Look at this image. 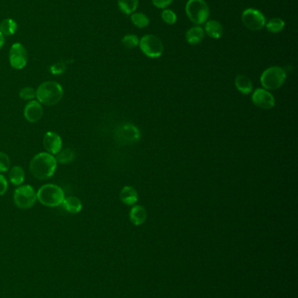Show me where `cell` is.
<instances>
[{
    "instance_id": "4316f807",
    "label": "cell",
    "mask_w": 298,
    "mask_h": 298,
    "mask_svg": "<svg viewBox=\"0 0 298 298\" xmlns=\"http://www.w3.org/2000/svg\"><path fill=\"white\" fill-rule=\"evenodd\" d=\"M19 97L25 100H32L36 97V90L31 87H25L19 91Z\"/></svg>"
},
{
    "instance_id": "5bb4252c",
    "label": "cell",
    "mask_w": 298,
    "mask_h": 298,
    "mask_svg": "<svg viewBox=\"0 0 298 298\" xmlns=\"http://www.w3.org/2000/svg\"><path fill=\"white\" fill-rule=\"evenodd\" d=\"M147 217V212L145 207L135 205L130 211V220L136 226L143 224Z\"/></svg>"
},
{
    "instance_id": "6da1fadb",
    "label": "cell",
    "mask_w": 298,
    "mask_h": 298,
    "mask_svg": "<svg viewBox=\"0 0 298 298\" xmlns=\"http://www.w3.org/2000/svg\"><path fill=\"white\" fill-rule=\"evenodd\" d=\"M29 169L32 176L36 179H49L56 171V159L47 152L39 153L31 160Z\"/></svg>"
},
{
    "instance_id": "ba28073f",
    "label": "cell",
    "mask_w": 298,
    "mask_h": 298,
    "mask_svg": "<svg viewBox=\"0 0 298 298\" xmlns=\"http://www.w3.org/2000/svg\"><path fill=\"white\" fill-rule=\"evenodd\" d=\"M242 23L247 28L252 31H259L266 24V18L259 10L249 8L242 12Z\"/></svg>"
},
{
    "instance_id": "cb8c5ba5",
    "label": "cell",
    "mask_w": 298,
    "mask_h": 298,
    "mask_svg": "<svg viewBox=\"0 0 298 298\" xmlns=\"http://www.w3.org/2000/svg\"><path fill=\"white\" fill-rule=\"evenodd\" d=\"M132 23L139 28H145L149 24V19L146 14L142 12H135L131 16Z\"/></svg>"
},
{
    "instance_id": "1f68e13d",
    "label": "cell",
    "mask_w": 298,
    "mask_h": 298,
    "mask_svg": "<svg viewBox=\"0 0 298 298\" xmlns=\"http://www.w3.org/2000/svg\"><path fill=\"white\" fill-rule=\"evenodd\" d=\"M4 35L0 32V49L2 48V46H4Z\"/></svg>"
},
{
    "instance_id": "7c38bea8",
    "label": "cell",
    "mask_w": 298,
    "mask_h": 298,
    "mask_svg": "<svg viewBox=\"0 0 298 298\" xmlns=\"http://www.w3.org/2000/svg\"><path fill=\"white\" fill-rule=\"evenodd\" d=\"M43 146L51 155H57L62 149V140L58 133L47 132L43 138Z\"/></svg>"
},
{
    "instance_id": "4dcf8cb0",
    "label": "cell",
    "mask_w": 298,
    "mask_h": 298,
    "mask_svg": "<svg viewBox=\"0 0 298 298\" xmlns=\"http://www.w3.org/2000/svg\"><path fill=\"white\" fill-rule=\"evenodd\" d=\"M152 4L156 6V8L160 9H164L167 6H169L173 0H151Z\"/></svg>"
},
{
    "instance_id": "52a82bcc",
    "label": "cell",
    "mask_w": 298,
    "mask_h": 298,
    "mask_svg": "<svg viewBox=\"0 0 298 298\" xmlns=\"http://www.w3.org/2000/svg\"><path fill=\"white\" fill-rule=\"evenodd\" d=\"M139 46L143 53L149 58L156 59L163 53V43L156 36L148 34L139 40Z\"/></svg>"
},
{
    "instance_id": "9a60e30c",
    "label": "cell",
    "mask_w": 298,
    "mask_h": 298,
    "mask_svg": "<svg viewBox=\"0 0 298 298\" xmlns=\"http://www.w3.org/2000/svg\"><path fill=\"white\" fill-rule=\"evenodd\" d=\"M65 210L68 211L71 214L80 213L82 209V203L81 200L75 197H65L64 200L61 203Z\"/></svg>"
},
{
    "instance_id": "277c9868",
    "label": "cell",
    "mask_w": 298,
    "mask_h": 298,
    "mask_svg": "<svg viewBox=\"0 0 298 298\" xmlns=\"http://www.w3.org/2000/svg\"><path fill=\"white\" fill-rule=\"evenodd\" d=\"M185 12L189 19L196 25L206 23L209 17V7L204 0H188Z\"/></svg>"
},
{
    "instance_id": "4fadbf2b",
    "label": "cell",
    "mask_w": 298,
    "mask_h": 298,
    "mask_svg": "<svg viewBox=\"0 0 298 298\" xmlns=\"http://www.w3.org/2000/svg\"><path fill=\"white\" fill-rule=\"evenodd\" d=\"M44 110L42 104H40L38 100H30L25 105L24 109V116L25 119L31 123H36L42 118Z\"/></svg>"
},
{
    "instance_id": "f1b7e54d",
    "label": "cell",
    "mask_w": 298,
    "mask_h": 298,
    "mask_svg": "<svg viewBox=\"0 0 298 298\" xmlns=\"http://www.w3.org/2000/svg\"><path fill=\"white\" fill-rule=\"evenodd\" d=\"M162 19L168 25H173L177 21V15L171 10H164L161 14Z\"/></svg>"
},
{
    "instance_id": "d6986e66",
    "label": "cell",
    "mask_w": 298,
    "mask_h": 298,
    "mask_svg": "<svg viewBox=\"0 0 298 298\" xmlns=\"http://www.w3.org/2000/svg\"><path fill=\"white\" fill-rule=\"evenodd\" d=\"M205 32L213 39H220L223 35V27L220 22L209 20L206 22L205 25Z\"/></svg>"
},
{
    "instance_id": "7402d4cb",
    "label": "cell",
    "mask_w": 298,
    "mask_h": 298,
    "mask_svg": "<svg viewBox=\"0 0 298 298\" xmlns=\"http://www.w3.org/2000/svg\"><path fill=\"white\" fill-rule=\"evenodd\" d=\"M54 156L56 159L57 162L61 164H68L71 163L75 160V154L70 148H65L61 149V151Z\"/></svg>"
},
{
    "instance_id": "ac0fdd59",
    "label": "cell",
    "mask_w": 298,
    "mask_h": 298,
    "mask_svg": "<svg viewBox=\"0 0 298 298\" xmlns=\"http://www.w3.org/2000/svg\"><path fill=\"white\" fill-rule=\"evenodd\" d=\"M204 35H205L204 30L199 25H197V26H193L192 28L189 29L185 33V39L190 45L194 46L202 41Z\"/></svg>"
},
{
    "instance_id": "30bf717a",
    "label": "cell",
    "mask_w": 298,
    "mask_h": 298,
    "mask_svg": "<svg viewBox=\"0 0 298 298\" xmlns=\"http://www.w3.org/2000/svg\"><path fill=\"white\" fill-rule=\"evenodd\" d=\"M9 61L12 68L23 69L27 64V52L25 46L20 43L13 44L9 53Z\"/></svg>"
},
{
    "instance_id": "9c48e42d",
    "label": "cell",
    "mask_w": 298,
    "mask_h": 298,
    "mask_svg": "<svg viewBox=\"0 0 298 298\" xmlns=\"http://www.w3.org/2000/svg\"><path fill=\"white\" fill-rule=\"evenodd\" d=\"M140 131L132 124H125L119 126L116 131L115 137L117 142L123 145L136 143L140 139Z\"/></svg>"
},
{
    "instance_id": "8fae6325",
    "label": "cell",
    "mask_w": 298,
    "mask_h": 298,
    "mask_svg": "<svg viewBox=\"0 0 298 298\" xmlns=\"http://www.w3.org/2000/svg\"><path fill=\"white\" fill-rule=\"evenodd\" d=\"M252 101L257 107L263 109L273 108L276 104L273 95L263 88H258L254 92L252 95Z\"/></svg>"
},
{
    "instance_id": "f546056e",
    "label": "cell",
    "mask_w": 298,
    "mask_h": 298,
    "mask_svg": "<svg viewBox=\"0 0 298 298\" xmlns=\"http://www.w3.org/2000/svg\"><path fill=\"white\" fill-rule=\"evenodd\" d=\"M8 190V182L3 175L0 174V196H4Z\"/></svg>"
},
{
    "instance_id": "44dd1931",
    "label": "cell",
    "mask_w": 298,
    "mask_h": 298,
    "mask_svg": "<svg viewBox=\"0 0 298 298\" xmlns=\"http://www.w3.org/2000/svg\"><path fill=\"white\" fill-rule=\"evenodd\" d=\"M139 6V0H118V7L125 14H132Z\"/></svg>"
},
{
    "instance_id": "7a4b0ae2",
    "label": "cell",
    "mask_w": 298,
    "mask_h": 298,
    "mask_svg": "<svg viewBox=\"0 0 298 298\" xmlns=\"http://www.w3.org/2000/svg\"><path fill=\"white\" fill-rule=\"evenodd\" d=\"M64 91L61 84L55 81H46L36 90L37 100L45 105H54L61 101Z\"/></svg>"
},
{
    "instance_id": "d4e9b609",
    "label": "cell",
    "mask_w": 298,
    "mask_h": 298,
    "mask_svg": "<svg viewBox=\"0 0 298 298\" xmlns=\"http://www.w3.org/2000/svg\"><path fill=\"white\" fill-rule=\"evenodd\" d=\"M265 25H266L267 30L269 32H272V33H277V32H281L284 28L285 23L282 18H271L270 21L268 22Z\"/></svg>"
},
{
    "instance_id": "484cf974",
    "label": "cell",
    "mask_w": 298,
    "mask_h": 298,
    "mask_svg": "<svg viewBox=\"0 0 298 298\" xmlns=\"http://www.w3.org/2000/svg\"><path fill=\"white\" fill-rule=\"evenodd\" d=\"M122 43L127 49H133L139 45V39L134 34H127L122 39Z\"/></svg>"
},
{
    "instance_id": "e0dca14e",
    "label": "cell",
    "mask_w": 298,
    "mask_h": 298,
    "mask_svg": "<svg viewBox=\"0 0 298 298\" xmlns=\"http://www.w3.org/2000/svg\"><path fill=\"white\" fill-rule=\"evenodd\" d=\"M120 199L126 205H134L139 200V195L137 190L132 186H125L121 190Z\"/></svg>"
},
{
    "instance_id": "2e32d148",
    "label": "cell",
    "mask_w": 298,
    "mask_h": 298,
    "mask_svg": "<svg viewBox=\"0 0 298 298\" xmlns=\"http://www.w3.org/2000/svg\"><path fill=\"white\" fill-rule=\"evenodd\" d=\"M235 87L237 88L238 91L242 93V95H249L253 90V84L250 79L247 77L243 74H239L237 77L235 78L234 81Z\"/></svg>"
},
{
    "instance_id": "8992f818",
    "label": "cell",
    "mask_w": 298,
    "mask_h": 298,
    "mask_svg": "<svg viewBox=\"0 0 298 298\" xmlns=\"http://www.w3.org/2000/svg\"><path fill=\"white\" fill-rule=\"evenodd\" d=\"M13 200L17 207L21 209H27L34 206L37 200V193L32 186L22 185L15 190Z\"/></svg>"
},
{
    "instance_id": "83f0119b",
    "label": "cell",
    "mask_w": 298,
    "mask_h": 298,
    "mask_svg": "<svg viewBox=\"0 0 298 298\" xmlns=\"http://www.w3.org/2000/svg\"><path fill=\"white\" fill-rule=\"evenodd\" d=\"M11 161L10 158L4 152H0V172H7L10 169Z\"/></svg>"
},
{
    "instance_id": "ffe728a7",
    "label": "cell",
    "mask_w": 298,
    "mask_h": 298,
    "mask_svg": "<svg viewBox=\"0 0 298 298\" xmlns=\"http://www.w3.org/2000/svg\"><path fill=\"white\" fill-rule=\"evenodd\" d=\"M9 180L15 186H20L25 181L24 169L19 166H14L9 171Z\"/></svg>"
},
{
    "instance_id": "603a6c76",
    "label": "cell",
    "mask_w": 298,
    "mask_h": 298,
    "mask_svg": "<svg viewBox=\"0 0 298 298\" xmlns=\"http://www.w3.org/2000/svg\"><path fill=\"white\" fill-rule=\"evenodd\" d=\"M17 31V23L11 19L6 18L0 24V32L3 35H12Z\"/></svg>"
},
{
    "instance_id": "5b68a950",
    "label": "cell",
    "mask_w": 298,
    "mask_h": 298,
    "mask_svg": "<svg viewBox=\"0 0 298 298\" xmlns=\"http://www.w3.org/2000/svg\"><path fill=\"white\" fill-rule=\"evenodd\" d=\"M286 80V73L280 67H269L264 71L261 78V84L265 89L275 90L281 88Z\"/></svg>"
},
{
    "instance_id": "3957f363",
    "label": "cell",
    "mask_w": 298,
    "mask_h": 298,
    "mask_svg": "<svg viewBox=\"0 0 298 298\" xmlns=\"http://www.w3.org/2000/svg\"><path fill=\"white\" fill-rule=\"evenodd\" d=\"M64 199V191L55 184L43 185L37 192V200L46 207H58Z\"/></svg>"
}]
</instances>
